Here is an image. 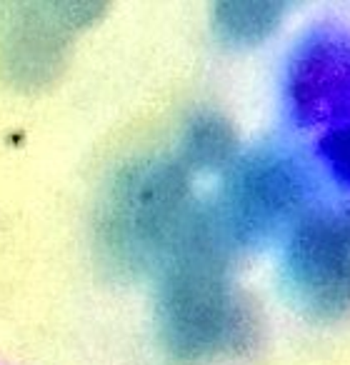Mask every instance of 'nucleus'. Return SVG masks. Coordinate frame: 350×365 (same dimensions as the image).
Segmentation results:
<instances>
[{"label":"nucleus","mask_w":350,"mask_h":365,"mask_svg":"<svg viewBox=\"0 0 350 365\" xmlns=\"http://www.w3.org/2000/svg\"><path fill=\"white\" fill-rule=\"evenodd\" d=\"M288 278L313 313L335 315L350 305V208L303 215L288 245Z\"/></svg>","instance_id":"nucleus-1"},{"label":"nucleus","mask_w":350,"mask_h":365,"mask_svg":"<svg viewBox=\"0 0 350 365\" xmlns=\"http://www.w3.org/2000/svg\"><path fill=\"white\" fill-rule=\"evenodd\" d=\"M290 103L308 120L335 118L350 106V41L315 36L293 58L288 76Z\"/></svg>","instance_id":"nucleus-2"},{"label":"nucleus","mask_w":350,"mask_h":365,"mask_svg":"<svg viewBox=\"0 0 350 365\" xmlns=\"http://www.w3.org/2000/svg\"><path fill=\"white\" fill-rule=\"evenodd\" d=\"M300 185L278 158H250L230 182V218L245 233L265 230L293 210Z\"/></svg>","instance_id":"nucleus-3"},{"label":"nucleus","mask_w":350,"mask_h":365,"mask_svg":"<svg viewBox=\"0 0 350 365\" xmlns=\"http://www.w3.org/2000/svg\"><path fill=\"white\" fill-rule=\"evenodd\" d=\"M228 11L235 13V18H228L235 36L260 38L265 31L273 28L283 6H275V3H243V6H230Z\"/></svg>","instance_id":"nucleus-4"},{"label":"nucleus","mask_w":350,"mask_h":365,"mask_svg":"<svg viewBox=\"0 0 350 365\" xmlns=\"http://www.w3.org/2000/svg\"><path fill=\"white\" fill-rule=\"evenodd\" d=\"M323 155L343 180L350 182V118L335 120L323 138Z\"/></svg>","instance_id":"nucleus-5"}]
</instances>
